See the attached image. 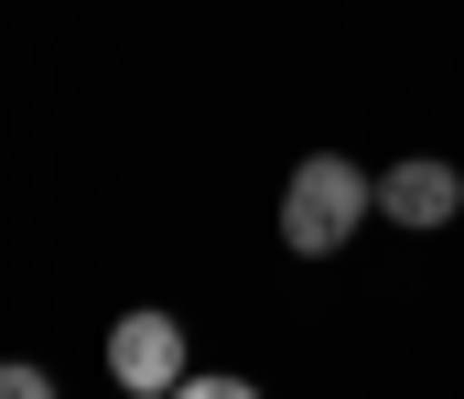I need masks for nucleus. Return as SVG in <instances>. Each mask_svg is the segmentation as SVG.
Instances as JSON below:
<instances>
[{
  "instance_id": "1",
  "label": "nucleus",
  "mask_w": 464,
  "mask_h": 399,
  "mask_svg": "<svg viewBox=\"0 0 464 399\" xmlns=\"http://www.w3.org/2000/svg\"><path fill=\"white\" fill-rule=\"evenodd\" d=\"M367 216H378V173H356L346 151L292 162V184H281V249L292 260H335Z\"/></svg>"
},
{
  "instance_id": "2",
  "label": "nucleus",
  "mask_w": 464,
  "mask_h": 399,
  "mask_svg": "<svg viewBox=\"0 0 464 399\" xmlns=\"http://www.w3.org/2000/svg\"><path fill=\"white\" fill-rule=\"evenodd\" d=\"M109 378H119L130 399H173L184 378H195L184 324H173L162 302H140V313H119V324H109Z\"/></svg>"
},
{
  "instance_id": "3",
  "label": "nucleus",
  "mask_w": 464,
  "mask_h": 399,
  "mask_svg": "<svg viewBox=\"0 0 464 399\" xmlns=\"http://www.w3.org/2000/svg\"><path fill=\"white\" fill-rule=\"evenodd\" d=\"M378 216H389V227H421V238L454 227V216H464V173H454V162H432V151L389 162V173H378Z\"/></svg>"
},
{
  "instance_id": "4",
  "label": "nucleus",
  "mask_w": 464,
  "mask_h": 399,
  "mask_svg": "<svg viewBox=\"0 0 464 399\" xmlns=\"http://www.w3.org/2000/svg\"><path fill=\"white\" fill-rule=\"evenodd\" d=\"M0 399H54V378H44L33 356H11V367H0Z\"/></svg>"
},
{
  "instance_id": "5",
  "label": "nucleus",
  "mask_w": 464,
  "mask_h": 399,
  "mask_svg": "<svg viewBox=\"0 0 464 399\" xmlns=\"http://www.w3.org/2000/svg\"><path fill=\"white\" fill-rule=\"evenodd\" d=\"M173 399H259V389H248V378H206V367H195V378H184Z\"/></svg>"
}]
</instances>
